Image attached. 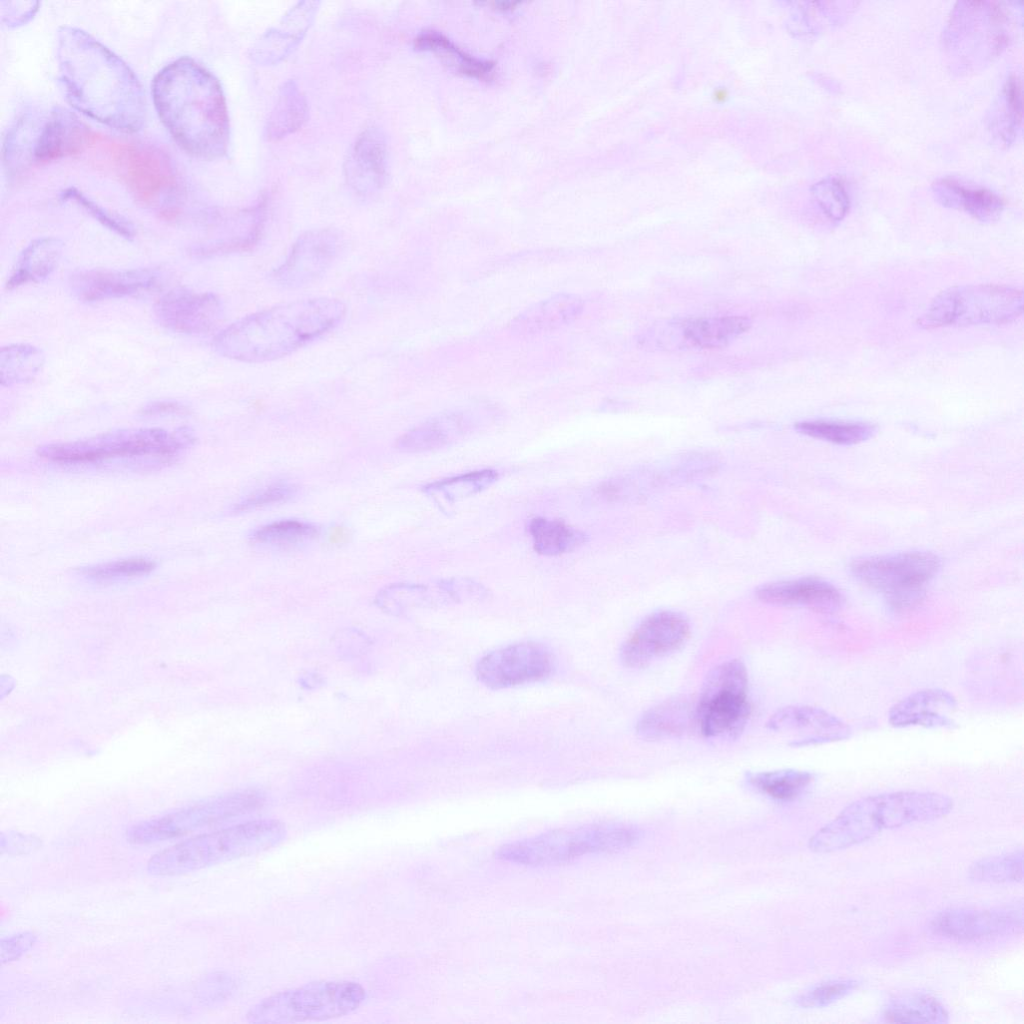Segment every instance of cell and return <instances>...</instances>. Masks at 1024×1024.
I'll return each instance as SVG.
<instances>
[{
  "mask_svg": "<svg viewBox=\"0 0 1024 1024\" xmlns=\"http://www.w3.org/2000/svg\"><path fill=\"white\" fill-rule=\"evenodd\" d=\"M883 1018L893 1023H947L949 1014L938 999L916 992L890 999L883 1009Z\"/></svg>",
  "mask_w": 1024,
  "mask_h": 1024,
  "instance_id": "obj_31",
  "label": "cell"
},
{
  "mask_svg": "<svg viewBox=\"0 0 1024 1024\" xmlns=\"http://www.w3.org/2000/svg\"><path fill=\"white\" fill-rule=\"evenodd\" d=\"M756 597L770 605L804 607L821 612L838 610L844 601L835 586L812 577L764 584L756 590Z\"/></svg>",
  "mask_w": 1024,
  "mask_h": 1024,
  "instance_id": "obj_25",
  "label": "cell"
},
{
  "mask_svg": "<svg viewBox=\"0 0 1024 1024\" xmlns=\"http://www.w3.org/2000/svg\"><path fill=\"white\" fill-rule=\"evenodd\" d=\"M497 479L495 470H475L432 482L423 491L439 505H452L489 488Z\"/></svg>",
  "mask_w": 1024,
  "mask_h": 1024,
  "instance_id": "obj_33",
  "label": "cell"
},
{
  "mask_svg": "<svg viewBox=\"0 0 1024 1024\" xmlns=\"http://www.w3.org/2000/svg\"><path fill=\"white\" fill-rule=\"evenodd\" d=\"M287 836L283 822L255 819L204 832L158 851L147 862L153 876H177L253 856L281 844Z\"/></svg>",
  "mask_w": 1024,
  "mask_h": 1024,
  "instance_id": "obj_5",
  "label": "cell"
},
{
  "mask_svg": "<svg viewBox=\"0 0 1024 1024\" xmlns=\"http://www.w3.org/2000/svg\"><path fill=\"white\" fill-rule=\"evenodd\" d=\"M415 47L419 50L446 54L458 62L462 73L479 79L489 78L493 70V63L472 58L462 52L449 39L434 31L421 33L415 39Z\"/></svg>",
  "mask_w": 1024,
  "mask_h": 1024,
  "instance_id": "obj_39",
  "label": "cell"
},
{
  "mask_svg": "<svg viewBox=\"0 0 1024 1024\" xmlns=\"http://www.w3.org/2000/svg\"><path fill=\"white\" fill-rule=\"evenodd\" d=\"M956 707V698L949 691L926 688L895 703L888 712V722L896 728H953L955 721L949 713Z\"/></svg>",
  "mask_w": 1024,
  "mask_h": 1024,
  "instance_id": "obj_24",
  "label": "cell"
},
{
  "mask_svg": "<svg viewBox=\"0 0 1024 1024\" xmlns=\"http://www.w3.org/2000/svg\"><path fill=\"white\" fill-rule=\"evenodd\" d=\"M690 636L688 619L680 612L659 610L646 616L624 641L620 657L630 668H642L676 652Z\"/></svg>",
  "mask_w": 1024,
  "mask_h": 1024,
  "instance_id": "obj_18",
  "label": "cell"
},
{
  "mask_svg": "<svg viewBox=\"0 0 1024 1024\" xmlns=\"http://www.w3.org/2000/svg\"><path fill=\"white\" fill-rule=\"evenodd\" d=\"M154 313L160 325L168 330L200 335L217 327L223 317V306L213 293L174 290L159 298Z\"/></svg>",
  "mask_w": 1024,
  "mask_h": 1024,
  "instance_id": "obj_19",
  "label": "cell"
},
{
  "mask_svg": "<svg viewBox=\"0 0 1024 1024\" xmlns=\"http://www.w3.org/2000/svg\"><path fill=\"white\" fill-rule=\"evenodd\" d=\"M43 352L29 344H12L0 352V381L3 386L29 382L41 370Z\"/></svg>",
  "mask_w": 1024,
  "mask_h": 1024,
  "instance_id": "obj_35",
  "label": "cell"
},
{
  "mask_svg": "<svg viewBox=\"0 0 1024 1024\" xmlns=\"http://www.w3.org/2000/svg\"><path fill=\"white\" fill-rule=\"evenodd\" d=\"M482 407L457 408L442 412L401 435L396 448L416 453L450 446L473 434L483 423L486 410Z\"/></svg>",
  "mask_w": 1024,
  "mask_h": 1024,
  "instance_id": "obj_20",
  "label": "cell"
},
{
  "mask_svg": "<svg viewBox=\"0 0 1024 1024\" xmlns=\"http://www.w3.org/2000/svg\"><path fill=\"white\" fill-rule=\"evenodd\" d=\"M1023 850L1017 849L974 862L968 871L976 882L1010 884L1023 881Z\"/></svg>",
  "mask_w": 1024,
  "mask_h": 1024,
  "instance_id": "obj_38",
  "label": "cell"
},
{
  "mask_svg": "<svg viewBox=\"0 0 1024 1024\" xmlns=\"http://www.w3.org/2000/svg\"><path fill=\"white\" fill-rule=\"evenodd\" d=\"M365 997V989L353 981H315L263 998L248 1010L246 1020L261 1024L325 1021L353 1013Z\"/></svg>",
  "mask_w": 1024,
  "mask_h": 1024,
  "instance_id": "obj_7",
  "label": "cell"
},
{
  "mask_svg": "<svg viewBox=\"0 0 1024 1024\" xmlns=\"http://www.w3.org/2000/svg\"><path fill=\"white\" fill-rule=\"evenodd\" d=\"M346 312L341 300L329 297L279 304L235 321L215 336L213 346L236 361H273L335 329Z\"/></svg>",
  "mask_w": 1024,
  "mask_h": 1024,
  "instance_id": "obj_3",
  "label": "cell"
},
{
  "mask_svg": "<svg viewBox=\"0 0 1024 1024\" xmlns=\"http://www.w3.org/2000/svg\"><path fill=\"white\" fill-rule=\"evenodd\" d=\"M954 802L932 791H895L870 795L847 805L809 841L817 853H830L863 843L886 829L936 820L949 814Z\"/></svg>",
  "mask_w": 1024,
  "mask_h": 1024,
  "instance_id": "obj_4",
  "label": "cell"
},
{
  "mask_svg": "<svg viewBox=\"0 0 1024 1024\" xmlns=\"http://www.w3.org/2000/svg\"><path fill=\"white\" fill-rule=\"evenodd\" d=\"M343 247V236L337 230L307 231L298 237L283 262L270 273V280L283 289L311 284L331 268Z\"/></svg>",
  "mask_w": 1024,
  "mask_h": 1024,
  "instance_id": "obj_16",
  "label": "cell"
},
{
  "mask_svg": "<svg viewBox=\"0 0 1024 1024\" xmlns=\"http://www.w3.org/2000/svg\"><path fill=\"white\" fill-rule=\"evenodd\" d=\"M187 408L179 402L175 401H155L147 404L141 411L143 415H165V414H183L186 413Z\"/></svg>",
  "mask_w": 1024,
  "mask_h": 1024,
  "instance_id": "obj_48",
  "label": "cell"
},
{
  "mask_svg": "<svg viewBox=\"0 0 1024 1024\" xmlns=\"http://www.w3.org/2000/svg\"><path fill=\"white\" fill-rule=\"evenodd\" d=\"M58 67L67 98L77 110L123 132L142 126L146 105L140 82L121 58L92 36L62 27Z\"/></svg>",
  "mask_w": 1024,
  "mask_h": 1024,
  "instance_id": "obj_1",
  "label": "cell"
},
{
  "mask_svg": "<svg viewBox=\"0 0 1024 1024\" xmlns=\"http://www.w3.org/2000/svg\"><path fill=\"white\" fill-rule=\"evenodd\" d=\"M108 148L114 170L140 202L154 203L173 189V168L160 150L122 142L111 143Z\"/></svg>",
  "mask_w": 1024,
  "mask_h": 1024,
  "instance_id": "obj_15",
  "label": "cell"
},
{
  "mask_svg": "<svg viewBox=\"0 0 1024 1024\" xmlns=\"http://www.w3.org/2000/svg\"><path fill=\"white\" fill-rule=\"evenodd\" d=\"M812 194L831 221L839 222L847 214L850 206L849 194L839 178L827 177L817 182L812 187Z\"/></svg>",
  "mask_w": 1024,
  "mask_h": 1024,
  "instance_id": "obj_41",
  "label": "cell"
},
{
  "mask_svg": "<svg viewBox=\"0 0 1024 1024\" xmlns=\"http://www.w3.org/2000/svg\"><path fill=\"white\" fill-rule=\"evenodd\" d=\"M155 567L156 563L153 560L134 557L83 567L80 573L95 580H111L145 575Z\"/></svg>",
  "mask_w": 1024,
  "mask_h": 1024,
  "instance_id": "obj_42",
  "label": "cell"
},
{
  "mask_svg": "<svg viewBox=\"0 0 1024 1024\" xmlns=\"http://www.w3.org/2000/svg\"><path fill=\"white\" fill-rule=\"evenodd\" d=\"M1023 914L1022 903L991 908H949L933 918L931 929L937 935L957 941L991 940L1021 932Z\"/></svg>",
  "mask_w": 1024,
  "mask_h": 1024,
  "instance_id": "obj_17",
  "label": "cell"
},
{
  "mask_svg": "<svg viewBox=\"0 0 1024 1024\" xmlns=\"http://www.w3.org/2000/svg\"><path fill=\"white\" fill-rule=\"evenodd\" d=\"M307 104L304 96L292 82L286 83L267 121L269 138L277 139L298 129L305 121Z\"/></svg>",
  "mask_w": 1024,
  "mask_h": 1024,
  "instance_id": "obj_36",
  "label": "cell"
},
{
  "mask_svg": "<svg viewBox=\"0 0 1024 1024\" xmlns=\"http://www.w3.org/2000/svg\"><path fill=\"white\" fill-rule=\"evenodd\" d=\"M318 534L316 526L299 520H281L253 531L251 540L258 544L283 546L309 541Z\"/></svg>",
  "mask_w": 1024,
  "mask_h": 1024,
  "instance_id": "obj_40",
  "label": "cell"
},
{
  "mask_svg": "<svg viewBox=\"0 0 1024 1024\" xmlns=\"http://www.w3.org/2000/svg\"><path fill=\"white\" fill-rule=\"evenodd\" d=\"M534 549L545 556H557L571 552L586 541V535L557 519L536 517L529 523Z\"/></svg>",
  "mask_w": 1024,
  "mask_h": 1024,
  "instance_id": "obj_32",
  "label": "cell"
},
{
  "mask_svg": "<svg viewBox=\"0 0 1024 1024\" xmlns=\"http://www.w3.org/2000/svg\"><path fill=\"white\" fill-rule=\"evenodd\" d=\"M859 985V980L852 978L829 980L802 993L796 1003L804 1008L824 1007L849 995Z\"/></svg>",
  "mask_w": 1024,
  "mask_h": 1024,
  "instance_id": "obj_43",
  "label": "cell"
},
{
  "mask_svg": "<svg viewBox=\"0 0 1024 1024\" xmlns=\"http://www.w3.org/2000/svg\"><path fill=\"white\" fill-rule=\"evenodd\" d=\"M387 150L384 134L375 127L364 130L345 160V178L359 195H372L384 185Z\"/></svg>",
  "mask_w": 1024,
  "mask_h": 1024,
  "instance_id": "obj_23",
  "label": "cell"
},
{
  "mask_svg": "<svg viewBox=\"0 0 1024 1024\" xmlns=\"http://www.w3.org/2000/svg\"><path fill=\"white\" fill-rule=\"evenodd\" d=\"M813 774L799 769H781L750 773L749 784L757 791L778 801L799 797L813 782Z\"/></svg>",
  "mask_w": 1024,
  "mask_h": 1024,
  "instance_id": "obj_34",
  "label": "cell"
},
{
  "mask_svg": "<svg viewBox=\"0 0 1024 1024\" xmlns=\"http://www.w3.org/2000/svg\"><path fill=\"white\" fill-rule=\"evenodd\" d=\"M807 436L841 445H853L871 438L877 428L866 422L837 420H808L795 425Z\"/></svg>",
  "mask_w": 1024,
  "mask_h": 1024,
  "instance_id": "obj_37",
  "label": "cell"
},
{
  "mask_svg": "<svg viewBox=\"0 0 1024 1024\" xmlns=\"http://www.w3.org/2000/svg\"><path fill=\"white\" fill-rule=\"evenodd\" d=\"M187 432H168L160 428L127 429L87 439L47 444L38 447V456L57 463H86L113 458L152 456L170 459L189 445Z\"/></svg>",
  "mask_w": 1024,
  "mask_h": 1024,
  "instance_id": "obj_9",
  "label": "cell"
},
{
  "mask_svg": "<svg viewBox=\"0 0 1024 1024\" xmlns=\"http://www.w3.org/2000/svg\"><path fill=\"white\" fill-rule=\"evenodd\" d=\"M41 842L34 836H27L19 833H9L1 836V851L9 854H25L37 849Z\"/></svg>",
  "mask_w": 1024,
  "mask_h": 1024,
  "instance_id": "obj_47",
  "label": "cell"
},
{
  "mask_svg": "<svg viewBox=\"0 0 1024 1024\" xmlns=\"http://www.w3.org/2000/svg\"><path fill=\"white\" fill-rule=\"evenodd\" d=\"M162 123L186 152L201 158L223 155L229 139L225 97L218 80L190 58L166 65L152 85Z\"/></svg>",
  "mask_w": 1024,
  "mask_h": 1024,
  "instance_id": "obj_2",
  "label": "cell"
},
{
  "mask_svg": "<svg viewBox=\"0 0 1024 1024\" xmlns=\"http://www.w3.org/2000/svg\"><path fill=\"white\" fill-rule=\"evenodd\" d=\"M939 568L938 556L925 551L862 557L850 565L858 580L882 593L890 605L899 609L919 602Z\"/></svg>",
  "mask_w": 1024,
  "mask_h": 1024,
  "instance_id": "obj_12",
  "label": "cell"
},
{
  "mask_svg": "<svg viewBox=\"0 0 1024 1024\" xmlns=\"http://www.w3.org/2000/svg\"><path fill=\"white\" fill-rule=\"evenodd\" d=\"M1021 80L1016 75H1011L1003 88L1005 102L1006 120H1009L1007 130V141L1015 136V130L1022 121V89Z\"/></svg>",
  "mask_w": 1024,
  "mask_h": 1024,
  "instance_id": "obj_45",
  "label": "cell"
},
{
  "mask_svg": "<svg viewBox=\"0 0 1024 1024\" xmlns=\"http://www.w3.org/2000/svg\"><path fill=\"white\" fill-rule=\"evenodd\" d=\"M554 668V656L545 645L521 641L487 653L478 661L475 671L485 686L504 689L542 681Z\"/></svg>",
  "mask_w": 1024,
  "mask_h": 1024,
  "instance_id": "obj_13",
  "label": "cell"
},
{
  "mask_svg": "<svg viewBox=\"0 0 1024 1024\" xmlns=\"http://www.w3.org/2000/svg\"><path fill=\"white\" fill-rule=\"evenodd\" d=\"M35 942L36 936L31 932H23L2 939L0 944L1 962L5 963L18 959L31 949Z\"/></svg>",
  "mask_w": 1024,
  "mask_h": 1024,
  "instance_id": "obj_46",
  "label": "cell"
},
{
  "mask_svg": "<svg viewBox=\"0 0 1024 1024\" xmlns=\"http://www.w3.org/2000/svg\"><path fill=\"white\" fill-rule=\"evenodd\" d=\"M637 838V831L623 824H587L504 844L498 848L496 857L526 866L560 865L590 854L623 850Z\"/></svg>",
  "mask_w": 1024,
  "mask_h": 1024,
  "instance_id": "obj_6",
  "label": "cell"
},
{
  "mask_svg": "<svg viewBox=\"0 0 1024 1024\" xmlns=\"http://www.w3.org/2000/svg\"><path fill=\"white\" fill-rule=\"evenodd\" d=\"M774 731L807 732L805 737L795 740L792 746L821 745L846 740L851 728L831 712L809 705H789L778 709L766 723Z\"/></svg>",
  "mask_w": 1024,
  "mask_h": 1024,
  "instance_id": "obj_21",
  "label": "cell"
},
{
  "mask_svg": "<svg viewBox=\"0 0 1024 1024\" xmlns=\"http://www.w3.org/2000/svg\"><path fill=\"white\" fill-rule=\"evenodd\" d=\"M62 250L63 243L56 238L45 237L32 241L17 258L6 288L13 289L46 279L57 267Z\"/></svg>",
  "mask_w": 1024,
  "mask_h": 1024,
  "instance_id": "obj_30",
  "label": "cell"
},
{
  "mask_svg": "<svg viewBox=\"0 0 1024 1024\" xmlns=\"http://www.w3.org/2000/svg\"><path fill=\"white\" fill-rule=\"evenodd\" d=\"M296 492L297 488L293 484L283 482L275 483L250 494L235 504L233 511L236 513L246 512L268 505L285 502L291 499Z\"/></svg>",
  "mask_w": 1024,
  "mask_h": 1024,
  "instance_id": "obj_44",
  "label": "cell"
},
{
  "mask_svg": "<svg viewBox=\"0 0 1024 1024\" xmlns=\"http://www.w3.org/2000/svg\"><path fill=\"white\" fill-rule=\"evenodd\" d=\"M748 673L744 663L731 659L706 676L696 705V720L710 738H732L744 729L750 715Z\"/></svg>",
  "mask_w": 1024,
  "mask_h": 1024,
  "instance_id": "obj_11",
  "label": "cell"
},
{
  "mask_svg": "<svg viewBox=\"0 0 1024 1024\" xmlns=\"http://www.w3.org/2000/svg\"><path fill=\"white\" fill-rule=\"evenodd\" d=\"M751 320L742 316L701 317L656 324L644 336L645 345L661 350L721 348L744 334Z\"/></svg>",
  "mask_w": 1024,
  "mask_h": 1024,
  "instance_id": "obj_14",
  "label": "cell"
},
{
  "mask_svg": "<svg viewBox=\"0 0 1024 1024\" xmlns=\"http://www.w3.org/2000/svg\"><path fill=\"white\" fill-rule=\"evenodd\" d=\"M1020 289L999 284H966L936 295L918 319L926 329L1009 323L1021 316Z\"/></svg>",
  "mask_w": 1024,
  "mask_h": 1024,
  "instance_id": "obj_8",
  "label": "cell"
},
{
  "mask_svg": "<svg viewBox=\"0 0 1024 1024\" xmlns=\"http://www.w3.org/2000/svg\"><path fill=\"white\" fill-rule=\"evenodd\" d=\"M265 801L259 790L231 792L135 823L126 830V840L134 845H149L177 839L254 813Z\"/></svg>",
  "mask_w": 1024,
  "mask_h": 1024,
  "instance_id": "obj_10",
  "label": "cell"
},
{
  "mask_svg": "<svg viewBox=\"0 0 1024 1024\" xmlns=\"http://www.w3.org/2000/svg\"><path fill=\"white\" fill-rule=\"evenodd\" d=\"M157 280L150 269H91L73 274L70 285L79 299L94 302L143 293L153 289Z\"/></svg>",
  "mask_w": 1024,
  "mask_h": 1024,
  "instance_id": "obj_22",
  "label": "cell"
},
{
  "mask_svg": "<svg viewBox=\"0 0 1024 1024\" xmlns=\"http://www.w3.org/2000/svg\"><path fill=\"white\" fill-rule=\"evenodd\" d=\"M695 710L688 700L681 697L667 699L645 711L636 724L637 734L645 740L656 741L683 735Z\"/></svg>",
  "mask_w": 1024,
  "mask_h": 1024,
  "instance_id": "obj_29",
  "label": "cell"
},
{
  "mask_svg": "<svg viewBox=\"0 0 1024 1024\" xmlns=\"http://www.w3.org/2000/svg\"><path fill=\"white\" fill-rule=\"evenodd\" d=\"M100 137L92 133L73 114L52 112L44 124L34 146V159L48 162L74 155L92 146Z\"/></svg>",
  "mask_w": 1024,
  "mask_h": 1024,
  "instance_id": "obj_26",
  "label": "cell"
},
{
  "mask_svg": "<svg viewBox=\"0 0 1024 1024\" xmlns=\"http://www.w3.org/2000/svg\"><path fill=\"white\" fill-rule=\"evenodd\" d=\"M934 192L943 205L966 211L983 222L996 220L1004 207L1003 200L993 191L951 177L937 180Z\"/></svg>",
  "mask_w": 1024,
  "mask_h": 1024,
  "instance_id": "obj_28",
  "label": "cell"
},
{
  "mask_svg": "<svg viewBox=\"0 0 1024 1024\" xmlns=\"http://www.w3.org/2000/svg\"><path fill=\"white\" fill-rule=\"evenodd\" d=\"M583 307V300L578 295L556 294L520 313L512 321L511 329L520 335L553 331L575 321Z\"/></svg>",
  "mask_w": 1024,
  "mask_h": 1024,
  "instance_id": "obj_27",
  "label": "cell"
}]
</instances>
